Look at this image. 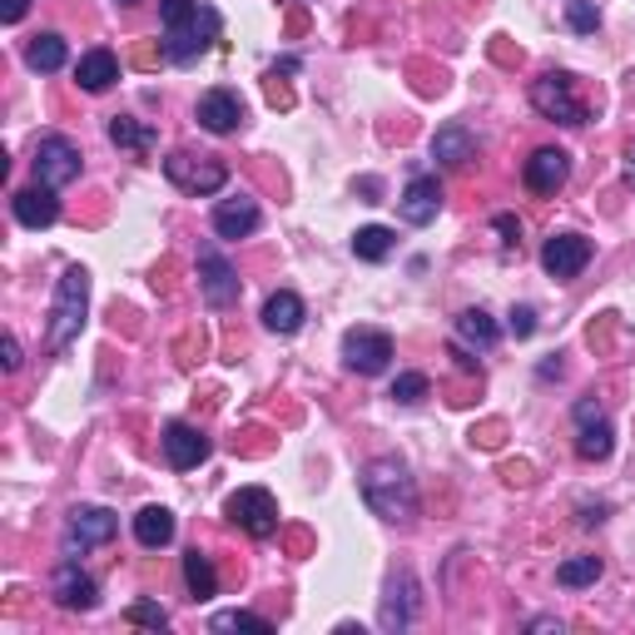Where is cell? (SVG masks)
<instances>
[{"mask_svg": "<svg viewBox=\"0 0 635 635\" xmlns=\"http://www.w3.org/2000/svg\"><path fill=\"white\" fill-rule=\"evenodd\" d=\"M159 25H164V55L174 65H194L218 40V10L198 0H159Z\"/></svg>", "mask_w": 635, "mask_h": 635, "instance_id": "6da1fadb", "label": "cell"}, {"mask_svg": "<svg viewBox=\"0 0 635 635\" xmlns=\"http://www.w3.org/2000/svg\"><path fill=\"white\" fill-rule=\"evenodd\" d=\"M531 105L541 109L546 119H556V125H585V99L575 95V79L566 75V69H551V75H541L531 85Z\"/></svg>", "mask_w": 635, "mask_h": 635, "instance_id": "5b68a950", "label": "cell"}, {"mask_svg": "<svg viewBox=\"0 0 635 635\" xmlns=\"http://www.w3.org/2000/svg\"><path fill=\"white\" fill-rule=\"evenodd\" d=\"M492 224H496V234H502V244H506V248H516V244H521V224H516L512 214H496Z\"/></svg>", "mask_w": 635, "mask_h": 635, "instance_id": "d590c367", "label": "cell"}, {"mask_svg": "<svg viewBox=\"0 0 635 635\" xmlns=\"http://www.w3.org/2000/svg\"><path fill=\"white\" fill-rule=\"evenodd\" d=\"M258 218H263V214H258L254 198H244V194H238V198H218V208H214V234H218V238H248V234L258 228Z\"/></svg>", "mask_w": 635, "mask_h": 635, "instance_id": "ac0fdd59", "label": "cell"}, {"mask_svg": "<svg viewBox=\"0 0 635 635\" xmlns=\"http://www.w3.org/2000/svg\"><path fill=\"white\" fill-rule=\"evenodd\" d=\"M65 60H69V50H65V40H60L55 30L35 35V40H30V50H25V65L40 69V75H55V69H65Z\"/></svg>", "mask_w": 635, "mask_h": 635, "instance_id": "cb8c5ba5", "label": "cell"}, {"mask_svg": "<svg viewBox=\"0 0 635 635\" xmlns=\"http://www.w3.org/2000/svg\"><path fill=\"white\" fill-rule=\"evenodd\" d=\"M194 115L208 134H234V129L244 125V99H238L234 89H208V95L198 99Z\"/></svg>", "mask_w": 635, "mask_h": 635, "instance_id": "9a60e30c", "label": "cell"}, {"mask_svg": "<svg viewBox=\"0 0 635 635\" xmlns=\"http://www.w3.org/2000/svg\"><path fill=\"white\" fill-rule=\"evenodd\" d=\"M456 337L472 347H492L496 337H502V327H496V318L486 313V308H466V313L456 318Z\"/></svg>", "mask_w": 635, "mask_h": 635, "instance_id": "d4e9b609", "label": "cell"}, {"mask_svg": "<svg viewBox=\"0 0 635 635\" xmlns=\"http://www.w3.org/2000/svg\"><path fill=\"white\" fill-rule=\"evenodd\" d=\"M164 174L174 189H184V194H218V189L228 184V164L224 159H208V154H189V149H174V154L164 159Z\"/></svg>", "mask_w": 635, "mask_h": 635, "instance_id": "277c9868", "label": "cell"}, {"mask_svg": "<svg viewBox=\"0 0 635 635\" xmlns=\"http://www.w3.org/2000/svg\"><path fill=\"white\" fill-rule=\"evenodd\" d=\"M10 208H15V218L25 228H50L60 218V198L50 184H35V189H20L15 198H10Z\"/></svg>", "mask_w": 635, "mask_h": 635, "instance_id": "e0dca14e", "label": "cell"}, {"mask_svg": "<svg viewBox=\"0 0 635 635\" xmlns=\"http://www.w3.org/2000/svg\"><path fill=\"white\" fill-rule=\"evenodd\" d=\"M25 10H30V0H0V20H6V25H20Z\"/></svg>", "mask_w": 635, "mask_h": 635, "instance_id": "8d00e7d4", "label": "cell"}, {"mask_svg": "<svg viewBox=\"0 0 635 635\" xmlns=\"http://www.w3.org/2000/svg\"><path fill=\"white\" fill-rule=\"evenodd\" d=\"M184 581H189V595H194V601H208V595L218 591V575H214V561H208L204 551H189L184 556Z\"/></svg>", "mask_w": 635, "mask_h": 635, "instance_id": "83f0119b", "label": "cell"}, {"mask_svg": "<svg viewBox=\"0 0 635 635\" xmlns=\"http://www.w3.org/2000/svg\"><path fill=\"white\" fill-rule=\"evenodd\" d=\"M591 263V238H581V234H551L546 238V248H541V268L551 278H575L581 268Z\"/></svg>", "mask_w": 635, "mask_h": 635, "instance_id": "8fae6325", "label": "cell"}, {"mask_svg": "<svg viewBox=\"0 0 635 635\" xmlns=\"http://www.w3.org/2000/svg\"><path fill=\"white\" fill-rule=\"evenodd\" d=\"M472 154H476V139H472V129H466V125H442L432 134V159H437V164L462 169Z\"/></svg>", "mask_w": 635, "mask_h": 635, "instance_id": "44dd1931", "label": "cell"}, {"mask_svg": "<svg viewBox=\"0 0 635 635\" xmlns=\"http://www.w3.org/2000/svg\"><path fill=\"white\" fill-rule=\"evenodd\" d=\"M79 149L69 144L65 134H45L35 144V184H50V189H60V184H69V179H79Z\"/></svg>", "mask_w": 635, "mask_h": 635, "instance_id": "30bf717a", "label": "cell"}, {"mask_svg": "<svg viewBox=\"0 0 635 635\" xmlns=\"http://www.w3.org/2000/svg\"><path fill=\"white\" fill-rule=\"evenodd\" d=\"M417 585L412 575H392V585H387V601H383V631H407L412 625V611H417Z\"/></svg>", "mask_w": 635, "mask_h": 635, "instance_id": "7402d4cb", "label": "cell"}, {"mask_svg": "<svg viewBox=\"0 0 635 635\" xmlns=\"http://www.w3.org/2000/svg\"><path fill=\"white\" fill-rule=\"evenodd\" d=\"M115 531H119V516L109 506H75L65 526V556H85L89 546L115 541Z\"/></svg>", "mask_w": 635, "mask_h": 635, "instance_id": "ba28073f", "label": "cell"}, {"mask_svg": "<svg viewBox=\"0 0 635 635\" xmlns=\"http://www.w3.org/2000/svg\"><path fill=\"white\" fill-rule=\"evenodd\" d=\"M343 363L353 367V373H363V377L387 373V363H392V337H387L383 327H347L343 333Z\"/></svg>", "mask_w": 635, "mask_h": 635, "instance_id": "52a82bcc", "label": "cell"}, {"mask_svg": "<svg viewBox=\"0 0 635 635\" xmlns=\"http://www.w3.org/2000/svg\"><path fill=\"white\" fill-rule=\"evenodd\" d=\"M198 288L208 308H234L238 303V273L214 244H198Z\"/></svg>", "mask_w": 635, "mask_h": 635, "instance_id": "9c48e42d", "label": "cell"}, {"mask_svg": "<svg viewBox=\"0 0 635 635\" xmlns=\"http://www.w3.org/2000/svg\"><path fill=\"white\" fill-rule=\"evenodd\" d=\"M427 392H432L427 373H397V383H392V402H397V407H417Z\"/></svg>", "mask_w": 635, "mask_h": 635, "instance_id": "1f68e13d", "label": "cell"}, {"mask_svg": "<svg viewBox=\"0 0 635 635\" xmlns=\"http://www.w3.org/2000/svg\"><path fill=\"white\" fill-rule=\"evenodd\" d=\"M566 20H571V30H575V35H591V30L601 25V15H595V6H591V0H571V10H566Z\"/></svg>", "mask_w": 635, "mask_h": 635, "instance_id": "836d02e7", "label": "cell"}, {"mask_svg": "<svg viewBox=\"0 0 635 635\" xmlns=\"http://www.w3.org/2000/svg\"><path fill=\"white\" fill-rule=\"evenodd\" d=\"M50 591H55V605H65V611H95V601H99L95 581H89V575L75 566V556H65V561L55 566V581H50Z\"/></svg>", "mask_w": 635, "mask_h": 635, "instance_id": "7c38bea8", "label": "cell"}, {"mask_svg": "<svg viewBox=\"0 0 635 635\" xmlns=\"http://www.w3.org/2000/svg\"><path fill=\"white\" fill-rule=\"evenodd\" d=\"M397 208H402V218L412 228H422V224H432L437 218V208H442V184H437L432 174H417L412 184L402 189V198H397Z\"/></svg>", "mask_w": 635, "mask_h": 635, "instance_id": "2e32d148", "label": "cell"}, {"mask_svg": "<svg viewBox=\"0 0 635 635\" xmlns=\"http://www.w3.org/2000/svg\"><path fill=\"white\" fill-rule=\"evenodd\" d=\"M303 318H308L303 298L288 293V288H278V293L263 303V327H268V333H278V337L298 333V327H303Z\"/></svg>", "mask_w": 635, "mask_h": 635, "instance_id": "ffe728a7", "label": "cell"}, {"mask_svg": "<svg viewBox=\"0 0 635 635\" xmlns=\"http://www.w3.org/2000/svg\"><path fill=\"white\" fill-rule=\"evenodd\" d=\"M521 179L531 194H556V189L571 179V154H566V149H536V154L526 159Z\"/></svg>", "mask_w": 635, "mask_h": 635, "instance_id": "4fadbf2b", "label": "cell"}, {"mask_svg": "<svg viewBox=\"0 0 635 635\" xmlns=\"http://www.w3.org/2000/svg\"><path fill=\"white\" fill-rule=\"evenodd\" d=\"M119 6H134V0H119Z\"/></svg>", "mask_w": 635, "mask_h": 635, "instance_id": "60d3db41", "label": "cell"}, {"mask_svg": "<svg viewBox=\"0 0 635 635\" xmlns=\"http://www.w3.org/2000/svg\"><path fill=\"white\" fill-rule=\"evenodd\" d=\"M0 367H6V373H15V367H20V343H15V337L0 343Z\"/></svg>", "mask_w": 635, "mask_h": 635, "instance_id": "74e56055", "label": "cell"}, {"mask_svg": "<svg viewBox=\"0 0 635 635\" xmlns=\"http://www.w3.org/2000/svg\"><path fill=\"white\" fill-rule=\"evenodd\" d=\"M591 417H601V407H595V402H575V422H591Z\"/></svg>", "mask_w": 635, "mask_h": 635, "instance_id": "f35d334b", "label": "cell"}, {"mask_svg": "<svg viewBox=\"0 0 635 635\" xmlns=\"http://www.w3.org/2000/svg\"><path fill=\"white\" fill-rule=\"evenodd\" d=\"M392 244H397V234H392V228H383V224H367V228H357V234H353V254L363 258V263H383V258L392 254Z\"/></svg>", "mask_w": 635, "mask_h": 635, "instance_id": "4316f807", "label": "cell"}, {"mask_svg": "<svg viewBox=\"0 0 635 635\" xmlns=\"http://www.w3.org/2000/svg\"><path fill=\"white\" fill-rule=\"evenodd\" d=\"M134 541L149 546V551L169 546L174 541V512H169V506H144V512L134 516Z\"/></svg>", "mask_w": 635, "mask_h": 635, "instance_id": "603a6c76", "label": "cell"}, {"mask_svg": "<svg viewBox=\"0 0 635 635\" xmlns=\"http://www.w3.org/2000/svg\"><path fill=\"white\" fill-rule=\"evenodd\" d=\"M125 621H129V625H149V631H164V625H169V611H164V605H154V601H134V605L125 611Z\"/></svg>", "mask_w": 635, "mask_h": 635, "instance_id": "d6a6232c", "label": "cell"}, {"mask_svg": "<svg viewBox=\"0 0 635 635\" xmlns=\"http://www.w3.org/2000/svg\"><path fill=\"white\" fill-rule=\"evenodd\" d=\"M85 313H89V273L79 263H69L55 288V308H50V327H45L50 353H65L75 343L79 327H85Z\"/></svg>", "mask_w": 635, "mask_h": 635, "instance_id": "3957f363", "label": "cell"}, {"mask_svg": "<svg viewBox=\"0 0 635 635\" xmlns=\"http://www.w3.org/2000/svg\"><path fill=\"white\" fill-rule=\"evenodd\" d=\"M595 581H601V556H571V561L556 566V585H566V591H581V585Z\"/></svg>", "mask_w": 635, "mask_h": 635, "instance_id": "f546056e", "label": "cell"}, {"mask_svg": "<svg viewBox=\"0 0 635 635\" xmlns=\"http://www.w3.org/2000/svg\"><path fill=\"white\" fill-rule=\"evenodd\" d=\"M228 521L244 526L254 541H268V536L278 531V502L273 492H263V486H238L234 496H228Z\"/></svg>", "mask_w": 635, "mask_h": 635, "instance_id": "8992f818", "label": "cell"}, {"mask_svg": "<svg viewBox=\"0 0 635 635\" xmlns=\"http://www.w3.org/2000/svg\"><path fill=\"white\" fill-rule=\"evenodd\" d=\"M615 446V432L605 417H591V422H581V437H575V452L585 456V462H605Z\"/></svg>", "mask_w": 635, "mask_h": 635, "instance_id": "484cf974", "label": "cell"}, {"mask_svg": "<svg viewBox=\"0 0 635 635\" xmlns=\"http://www.w3.org/2000/svg\"><path fill=\"white\" fill-rule=\"evenodd\" d=\"M109 139H115L119 149H134V154H149V149H154V129L139 125V119H129V115L109 119Z\"/></svg>", "mask_w": 635, "mask_h": 635, "instance_id": "f1b7e54d", "label": "cell"}, {"mask_svg": "<svg viewBox=\"0 0 635 635\" xmlns=\"http://www.w3.org/2000/svg\"><path fill=\"white\" fill-rule=\"evenodd\" d=\"M625 159H631V164H625V179L635 184V144H631V154H625Z\"/></svg>", "mask_w": 635, "mask_h": 635, "instance_id": "ab89813d", "label": "cell"}, {"mask_svg": "<svg viewBox=\"0 0 635 635\" xmlns=\"http://www.w3.org/2000/svg\"><path fill=\"white\" fill-rule=\"evenodd\" d=\"M363 502L373 506L383 521L407 526L417 516V482L407 476L402 462L377 456V462H367V472H363Z\"/></svg>", "mask_w": 635, "mask_h": 635, "instance_id": "7a4b0ae2", "label": "cell"}, {"mask_svg": "<svg viewBox=\"0 0 635 635\" xmlns=\"http://www.w3.org/2000/svg\"><path fill=\"white\" fill-rule=\"evenodd\" d=\"M208 631L228 635V631H254V635H273V621H263V615L254 611H218L214 621H208Z\"/></svg>", "mask_w": 635, "mask_h": 635, "instance_id": "4dcf8cb0", "label": "cell"}, {"mask_svg": "<svg viewBox=\"0 0 635 635\" xmlns=\"http://www.w3.org/2000/svg\"><path fill=\"white\" fill-rule=\"evenodd\" d=\"M159 442H164V456H169L174 472H189V466H198L208 456V437L198 432V427H189V422H169Z\"/></svg>", "mask_w": 635, "mask_h": 635, "instance_id": "5bb4252c", "label": "cell"}, {"mask_svg": "<svg viewBox=\"0 0 635 635\" xmlns=\"http://www.w3.org/2000/svg\"><path fill=\"white\" fill-rule=\"evenodd\" d=\"M512 333L516 337H531L536 333V308H526V303L512 308Z\"/></svg>", "mask_w": 635, "mask_h": 635, "instance_id": "e575fe53", "label": "cell"}, {"mask_svg": "<svg viewBox=\"0 0 635 635\" xmlns=\"http://www.w3.org/2000/svg\"><path fill=\"white\" fill-rule=\"evenodd\" d=\"M75 79H79V89H89V95H105V89L119 79L115 50H85L79 65H75Z\"/></svg>", "mask_w": 635, "mask_h": 635, "instance_id": "d6986e66", "label": "cell"}]
</instances>
